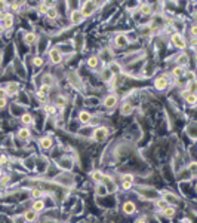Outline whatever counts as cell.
<instances>
[{"mask_svg":"<svg viewBox=\"0 0 197 223\" xmlns=\"http://www.w3.org/2000/svg\"><path fill=\"white\" fill-rule=\"evenodd\" d=\"M132 110H133V107H132L130 103H124V104L121 106V115H130Z\"/></svg>","mask_w":197,"mask_h":223,"instance_id":"cell-19","label":"cell"},{"mask_svg":"<svg viewBox=\"0 0 197 223\" xmlns=\"http://www.w3.org/2000/svg\"><path fill=\"white\" fill-rule=\"evenodd\" d=\"M40 147H41V149H50V147H52V138H49V137L41 138V140H40Z\"/></svg>","mask_w":197,"mask_h":223,"instance_id":"cell-13","label":"cell"},{"mask_svg":"<svg viewBox=\"0 0 197 223\" xmlns=\"http://www.w3.org/2000/svg\"><path fill=\"white\" fill-rule=\"evenodd\" d=\"M167 84H169V81H167V76H160V78H157L156 81H154V87L158 89V91H163V89H166V87H167Z\"/></svg>","mask_w":197,"mask_h":223,"instance_id":"cell-2","label":"cell"},{"mask_svg":"<svg viewBox=\"0 0 197 223\" xmlns=\"http://www.w3.org/2000/svg\"><path fill=\"white\" fill-rule=\"evenodd\" d=\"M188 92H190V94H196V82H190V85H188Z\"/></svg>","mask_w":197,"mask_h":223,"instance_id":"cell-36","label":"cell"},{"mask_svg":"<svg viewBox=\"0 0 197 223\" xmlns=\"http://www.w3.org/2000/svg\"><path fill=\"white\" fill-rule=\"evenodd\" d=\"M176 198H175V195H172V193H164V201H169V202H172V201H175Z\"/></svg>","mask_w":197,"mask_h":223,"instance_id":"cell-35","label":"cell"},{"mask_svg":"<svg viewBox=\"0 0 197 223\" xmlns=\"http://www.w3.org/2000/svg\"><path fill=\"white\" fill-rule=\"evenodd\" d=\"M1 176H3V174H1V168H0V177H1Z\"/></svg>","mask_w":197,"mask_h":223,"instance_id":"cell-53","label":"cell"},{"mask_svg":"<svg viewBox=\"0 0 197 223\" xmlns=\"http://www.w3.org/2000/svg\"><path fill=\"white\" fill-rule=\"evenodd\" d=\"M184 98H185V101H187V103H188L190 106H194V104L197 103L196 94H190V92H188V94H187V95H185Z\"/></svg>","mask_w":197,"mask_h":223,"instance_id":"cell-17","label":"cell"},{"mask_svg":"<svg viewBox=\"0 0 197 223\" xmlns=\"http://www.w3.org/2000/svg\"><path fill=\"white\" fill-rule=\"evenodd\" d=\"M47 9H49V7H47L44 3H43V4H40V10H41V12H44V13H46V12H47Z\"/></svg>","mask_w":197,"mask_h":223,"instance_id":"cell-43","label":"cell"},{"mask_svg":"<svg viewBox=\"0 0 197 223\" xmlns=\"http://www.w3.org/2000/svg\"><path fill=\"white\" fill-rule=\"evenodd\" d=\"M172 43L175 45L176 48H179V49H184L187 45H185V40H184V37H182V34L181 33H173L172 34Z\"/></svg>","mask_w":197,"mask_h":223,"instance_id":"cell-1","label":"cell"},{"mask_svg":"<svg viewBox=\"0 0 197 223\" xmlns=\"http://www.w3.org/2000/svg\"><path fill=\"white\" fill-rule=\"evenodd\" d=\"M92 12H93V3H90V1H86V3L83 4V7L80 9L81 16H90Z\"/></svg>","mask_w":197,"mask_h":223,"instance_id":"cell-3","label":"cell"},{"mask_svg":"<svg viewBox=\"0 0 197 223\" xmlns=\"http://www.w3.org/2000/svg\"><path fill=\"white\" fill-rule=\"evenodd\" d=\"M49 91H50V85H46V84H43L39 89V97L41 100H44V95H47L49 94Z\"/></svg>","mask_w":197,"mask_h":223,"instance_id":"cell-11","label":"cell"},{"mask_svg":"<svg viewBox=\"0 0 197 223\" xmlns=\"http://www.w3.org/2000/svg\"><path fill=\"white\" fill-rule=\"evenodd\" d=\"M43 207H44V204H43V201H41V199L34 201V204H33V210H34V211H37V213L43 210Z\"/></svg>","mask_w":197,"mask_h":223,"instance_id":"cell-22","label":"cell"},{"mask_svg":"<svg viewBox=\"0 0 197 223\" xmlns=\"http://www.w3.org/2000/svg\"><path fill=\"white\" fill-rule=\"evenodd\" d=\"M6 94H10V95H15V94H18V91H19V84H16V82H9L7 85H6Z\"/></svg>","mask_w":197,"mask_h":223,"instance_id":"cell-5","label":"cell"},{"mask_svg":"<svg viewBox=\"0 0 197 223\" xmlns=\"http://www.w3.org/2000/svg\"><path fill=\"white\" fill-rule=\"evenodd\" d=\"M104 104H105V107H114V106L117 104V97H116V95H108V97H105Z\"/></svg>","mask_w":197,"mask_h":223,"instance_id":"cell-9","label":"cell"},{"mask_svg":"<svg viewBox=\"0 0 197 223\" xmlns=\"http://www.w3.org/2000/svg\"><path fill=\"white\" fill-rule=\"evenodd\" d=\"M135 210H136V207H135L133 202L126 201V202L123 204V211H124L126 214H132V213H135Z\"/></svg>","mask_w":197,"mask_h":223,"instance_id":"cell-8","label":"cell"},{"mask_svg":"<svg viewBox=\"0 0 197 223\" xmlns=\"http://www.w3.org/2000/svg\"><path fill=\"white\" fill-rule=\"evenodd\" d=\"M3 31H4V28H3V25H1V24H0V34H1V33H3Z\"/></svg>","mask_w":197,"mask_h":223,"instance_id":"cell-51","label":"cell"},{"mask_svg":"<svg viewBox=\"0 0 197 223\" xmlns=\"http://www.w3.org/2000/svg\"><path fill=\"white\" fill-rule=\"evenodd\" d=\"M46 112H47L49 115H53L56 110H55V107H53V106H47V107H46Z\"/></svg>","mask_w":197,"mask_h":223,"instance_id":"cell-38","label":"cell"},{"mask_svg":"<svg viewBox=\"0 0 197 223\" xmlns=\"http://www.w3.org/2000/svg\"><path fill=\"white\" fill-rule=\"evenodd\" d=\"M6 103H7V101H6V98H0V109H1V107H4V106H6Z\"/></svg>","mask_w":197,"mask_h":223,"instance_id":"cell-45","label":"cell"},{"mask_svg":"<svg viewBox=\"0 0 197 223\" xmlns=\"http://www.w3.org/2000/svg\"><path fill=\"white\" fill-rule=\"evenodd\" d=\"M64 103H65V100H64L62 97H58V98H56V104H58V106H64Z\"/></svg>","mask_w":197,"mask_h":223,"instance_id":"cell-41","label":"cell"},{"mask_svg":"<svg viewBox=\"0 0 197 223\" xmlns=\"http://www.w3.org/2000/svg\"><path fill=\"white\" fill-rule=\"evenodd\" d=\"M130 186H132V183H129V181H123V183H121V187H123L124 190L130 189Z\"/></svg>","mask_w":197,"mask_h":223,"instance_id":"cell-39","label":"cell"},{"mask_svg":"<svg viewBox=\"0 0 197 223\" xmlns=\"http://www.w3.org/2000/svg\"><path fill=\"white\" fill-rule=\"evenodd\" d=\"M46 15H47V18H49V19H55V18L58 16V10H56L55 7H49V9H47V12H46Z\"/></svg>","mask_w":197,"mask_h":223,"instance_id":"cell-20","label":"cell"},{"mask_svg":"<svg viewBox=\"0 0 197 223\" xmlns=\"http://www.w3.org/2000/svg\"><path fill=\"white\" fill-rule=\"evenodd\" d=\"M21 121H22L24 125H30V124H33V116H31V115H24V116L21 118Z\"/></svg>","mask_w":197,"mask_h":223,"instance_id":"cell-27","label":"cell"},{"mask_svg":"<svg viewBox=\"0 0 197 223\" xmlns=\"http://www.w3.org/2000/svg\"><path fill=\"white\" fill-rule=\"evenodd\" d=\"M87 64H89L90 69H95V67L98 66V57H90V58L87 60Z\"/></svg>","mask_w":197,"mask_h":223,"instance_id":"cell-25","label":"cell"},{"mask_svg":"<svg viewBox=\"0 0 197 223\" xmlns=\"http://www.w3.org/2000/svg\"><path fill=\"white\" fill-rule=\"evenodd\" d=\"M79 121L81 124H89V122H90V115H89L87 112H80Z\"/></svg>","mask_w":197,"mask_h":223,"instance_id":"cell-14","label":"cell"},{"mask_svg":"<svg viewBox=\"0 0 197 223\" xmlns=\"http://www.w3.org/2000/svg\"><path fill=\"white\" fill-rule=\"evenodd\" d=\"M6 156H0V164H6Z\"/></svg>","mask_w":197,"mask_h":223,"instance_id":"cell-49","label":"cell"},{"mask_svg":"<svg viewBox=\"0 0 197 223\" xmlns=\"http://www.w3.org/2000/svg\"><path fill=\"white\" fill-rule=\"evenodd\" d=\"M196 170H197V164H196V162H191V164H190V171L194 174V173H196Z\"/></svg>","mask_w":197,"mask_h":223,"instance_id":"cell-40","label":"cell"},{"mask_svg":"<svg viewBox=\"0 0 197 223\" xmlns=\"http://www.w3.org/2000/svg\"><path fill=\"white\" fill-rule=\"evenodd\" d=\"M105 187H107L105 184H99V186L96 187V192H98V195H107L108 189H105Z\"/></svg>","mask_w":197,"mask_h":223,"instance_id":"cell-28","label":"cell"},{"mask_svg":"<svg viewBox=\"0 0 197 223\" xmlns=\"http://www.w3.org/2000/svg\"><path fill=\"white\" fill-rule=\"evenodd\" d=\"M33 64H34L36 67H40V66H43V58H41V57H36V58L33 60Z\"/></svg>","mask_w":197,"mask_h":223,"instance_id":"cell-32","label":"cell"},{"mask_svg":"<svg viewBox=\"0 0 197 223\" xmlns=\"http://www.w3.org/2000/svg\"><path fill=\"white\" fill-rule=\"evenodd\" d=\"M34 40H36V34H34V33H27L25 37H24V42L27 45H31Z\"/></svg>","mask_w":197,"mask_h":223,"instance_id":"cell-21","label":"cell"},{"mask_svg":"<svg viewBox=\"0 0 197 223\" xmlns=\"http://www.w3.org/2000/svg\"><path fill=\"white\" fill-rule=\"evenodd\" d=\"M110 70H111L113 73H118V72H120V66H118V64H114V63H111Z\"/></svg>","mask_w":197,"mask_h":223,"instance_id":"cell-34","label":"cell"},{"mask_svg":"<svg viewBox=\"0 0 197 223\" xmlns=\"http://www.w3.org/2000/svg\"><path fill=\"white\" fill-rule=\"evenodd\" d=\"M151 12H153V9H151L150 4H142L141 6V13L142 15H151Z\"/></svg>","mask_w":197,"mask_h":223,"instance_id":"cell-23","label":"cell"},{"mask_svg":"<svg viewBox=\"0 0 197 223\" xmlns=\"http://www.w3.org/2000/svg\"><path fill=\"white\" fill-rule=\"evenodd\" d=\"M19 4H21L19 1H12V3H10V9H12V10H18Z\"/></svg>","mask_w":197,"mask_h":223,"instance_id":"cell-37","label":"cell"},{"mask_svg":"<svg viewBox=\"0 0 197 223\" xmlns=\"http://www.w3.org/2000/svg\"><path fill=\"white\" fill-rule=\"evenodd\" d=\"M114 42H116L117 46H126V45H127V37H126L124 34H118Z\"/></svg>","mask_w":197,"mask_h":223,"instance_id":"cell-15","label":"cell"},{"mask_svg":"<svg viewBox=\"0 0 197 223\" xmlns=\"http://www.w3.org/2000/svg\"><path fill=\"white\" fill-rule=\"evenodd\" d=\"M184 75H185V78L188 79V82H194V81H196L194 72H184Z\"/></svg>","mask_w":197,"mask_h":223,"instance_id":"cell-29","label":"cell"},{"mask_svg":"<svg viewBox=\"0 0 197 223\" xmlns=\"http://www.w3.org/2000/svg\"><path fill=\"white\" fill-rule=\"evenodd\" d=\"M30 131H28V128H21L19 131H18V137L21 138V140H27V138H30Z\"/></svg>","mask_w":197,"mask_h":223,"instance_id":"cell-16","label":"cell"},{"mask_svg":"<svg viewBox=\"0 0 197 223\" xmlns=\"http://www.w3.org/2000/svg\"><path fill=\"white\" fill-rule=\"evenodd\" d=\"M7 181H9V176H3V177H1V181H0V183H1V184H6Z\"/></svg>","mask_w":197,"mask_h":223,"instance_id":"cell-44","label":"cell"},{"mask_svg":"<svg viewBox=\"0 0 197 223\" xmlns=\"http://www.w3.org/2000/svg\"><path fill=\"white\" fill-rule=\"evenodd\" d=\"M4 7H7V3L6 1H0V10H3Z\"/></svg>","mask_w":197,"mask_h":223,"instance_id":"cell-46","label":"cell"},{"mask_svg":"<svg viewBox=\"0 0 197 223\" xmlns=\"http://www.w3.org/2000/svg\"><path fill=\"white\" fill-rule=\"evenodd\" d=\"M81 13H80V10H73L71 12V15H70V19H71V22L73 24H79L80 21H81Z\"/></svg>","mask_w":197,"mask_h":223,"instance_id":"cell-10","label":"cell"},{"mask_svg":"<svg viewBox=\"0 0 197 223\" xmlns=\"http://www.w3.org/2000/svg\"><path fill=\"white\" fill-rule=\"evenodd\" d=\"M176 63H178V67L187 66V63H188V58H187V55H184V54L178 55V58H176Z\"/></svg>","mask_w":197,"mask_h":223,"instance_id":"cell-18","label":"cell"},{"mask_svg":"<svg viewBox=\"0 0 197 223\" xmlns=\"http://www.w3.org/2000/svg\"><path fill=\"white\" fill-rule=\"evenodd\" d=\"M49 57H50V61L55 63V64H59L61 60H62V55H61V52H59L58 49H52V51L49 52Z\"/></svg>","mask_w":197,"mask_h":223,"instance_id":"cell-6","label":"cell"},{"mask_svg":"<svg viewBox=\"0 0 197 223\" xmlns=\"http://www.w3.org/2000/svg\"><path fill=\"white\" fill-rule=\"evenodd\" d=\"M136 223H147V222H145V219H144V217H141V219H138V220H136Z\"/></svg>","mask_w":197,"mask_h":223,"instance_id":"cell-50","label":"cell"},{"mask_svg":"<svg viewBox=\"0 0 197 223\" xmlns=\"http://www.w3.org/2000/svg\"><path fill=\"white\" fill-rule=\"evenodd\" d=\"M41 195H43V192H41L40 189H33V190H31V196L36 198V199H39Z\"/></svg>","mask_w":197,"mask_h":223,"instance_id":"cell-30","label":"cell"},{"mask_svg":"<svg viewBox=\"0 0 197 223\" xmlns=\"http://www.w3.org/2000/svg\"><path fill=\"white\" fill-rule=\"evenodd\" d=\"M163 214H164L166 217H173V216H175V208H173V207H166V208L163 210Z\"/></svg>","mask_w":197,"mask_h":223,"instance_id":"cell-24","label":"cell"},{"mask_svg":"<svg viewBox=\"0 0 197 223\" xmlns=\"http://www.w3.org/2000/svg\"><path fill=\"white\" fill-rule=\"evenodd\" d=\"M1 21H3V24H1L3 28H10L13 25V15L12 13H3Z\"/></svg>","mask_w":197,"mask_h":223,"instance_id":"cell-4","label":"cell"},{"mask_svg":"<svg viewBox=\"0 0 197 223\" xmlns=\"http://www.w3.org/2000/svg\"><path fill=\"white\" fill-rule=\"evenodd\" d=\"M107 134H108L107 128H96L95 133H93V138L99 141V140H104V138L107 137Z\"/></svg>","mask_w":197,"mask_h":223,"instance_id":"cell-7","label":"cell"},{"mask_svg":"<svg viewBox=\"0 0 197 223\" xmlns=\"http://www.w3.org/2000/svg\"><path fill=\"white\" fill-rule=\"evenodd\" d=\"M157 207H158V208H161V210H164V208L167 207V201H164V199H158V201H157Z\"/></svg>","mask_w":197,"mask_h":223,"instance_id":"cell-33","label":"cell"},{"mask_svg":"<svg viewBox=\"0 0 197 223\" xmlns=\"http://www.w3.org/2000/svg\"><path fill=\"white\" fill-rule=\"evenodd\" d=\"M4 95H6V91L3 88H0V98H4Z\"/></svg>","mask_w":197,"mask_h":223,"instance_id":"cell-48","label":"cell"},{"mask_svg":"<svg viewBox=\"0 0 197 223\" xmlns=\"http://www.w3.org/2000/svg\"><path fill=\"white\" fill-rule=\"evenodd\" d=\"M191 34H193V36H196V34H197V27H196V25H193V27H191Z\"/></svg>","mask_w":197,"mask_h":223,"instance_id":"cell-47","label":"cell"},{"mask_svg":"<svg viewBox=\"0 0 197 223\" xmlns=\"http://www.w3.org/2000/svg\"><path fill=\"white\" fill-rule=\"evenodd\" d=\"M36 217H37V211H34L33 208L28 210V211H25V220L27 222H34Z\"/></svg>","mask_w":197,"mask_h":223,"instance_id":"cell-12","label":"cell"},{"mask_svg":"<svg viewBox=\"0 0 197 223\" xmlns=\"http://www.w3.org/2000/svg\"><path fill=\"white\" fill-rule=\"evenodd\" d=\"M1 18H3V12L0 10V19H1Z\"/></svg>","mask_w":197,"mask_h":223,"instance_id":"cell-52","label":"cell"},{"mask_svg":"<svg viewBox=\"0 0 197 223\" xmlns=\"http://www.w3.org/2000/svg\"><path fill=\"white\" fill-rule=\"evenodd\" d=\"M123 181H129V183H132V181H133V177H132L130 174H127V176L123 177Z\"/></svg>","mask_w":197,"mask_h":223,"instance_id":"cell-42","label":"cell"},{"mask_svg":"<svg viewBox=\"0 0 197 223\" xmlns=\"http://www.w3.org/2000/svg\"><path fill=\"white\" fill-rule=\"evenodd\" d=\"M172 75H173L175 78H181V76L184 75V69H182V67H175V69L172 70Z\"/></svg>","mask_w":197,"mask_h":223,"instance_id":"cell-26","label":"cell"},{"mask_svg":"<svg viewBox=\"0 0 197 223\" xmlns=\"http://www.w3.org/2000/svg\"><path fill=\"white\" fill-rule=\"evenodd\" d=\"M92 178H93L95 181H98V183H99V181L102 180V174H101L99 171H93V173H92Z\"/></svg>","mask_w":197,"mask_h":223,"instance_id":"cell-31","label":"cell"}]
</instances>
